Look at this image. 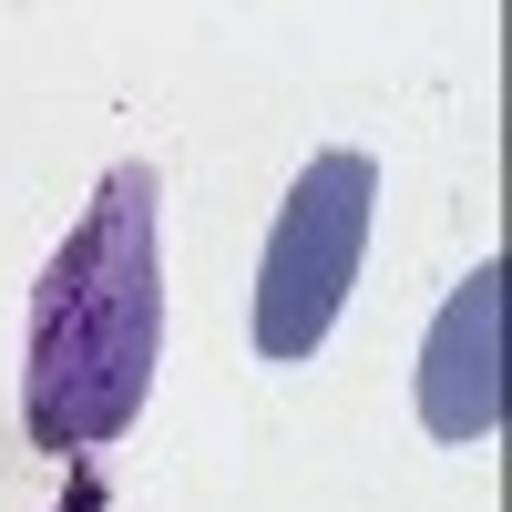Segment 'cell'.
<instances>
[{
  "label": "cell",
  "mask_w": 512,
  "mask_h": 512,
  "mask_svg": "<svg viewBox=\"0 0 512 512\" xmlns=\"http://www.w3.org/2000/svg\"><path fill=\"white\" fill-rule=\"evenodd\" d=\"M154 164H113L82 226L31 287L21 349V431L31 451H103L134 431L164 349V246H154Z\"/></svg>",
  "instance_id": "6da1fadb"
},
{
  "label": "cell",
  "mask_w": 512,
  "mask_h": 512,
  "mask_svg": "<svg viewBox=\"0 0 512 512\" xmlns=\"http://www.w3.org/2000/svg\"><path fill=\"white\" fill-rule=\"evenodd\" d=\"M369 216H379V164L359 144L318 154L287 185L277 226H267V267H256V359L328 349V328L359 287V256H369Z\"/></svg>",
  "instance_id": "7a4b0ae2"
},
{
  "label": "cell",
  "mask_w": 512,
  "mask_h": 512,
  "mask_svg": "<svg viewBox=\"0 0 512 512\" xmlns=\"http://www.w3.org/2000/svg\"><path fill=\"white\" fill-rule=\"evenodd\" d=\"M410 379H420V431L431 441H492L502 431V256H482L441 297Z\"/></svg>",
  "instance_id": "3957f363"
}]
</instances>
